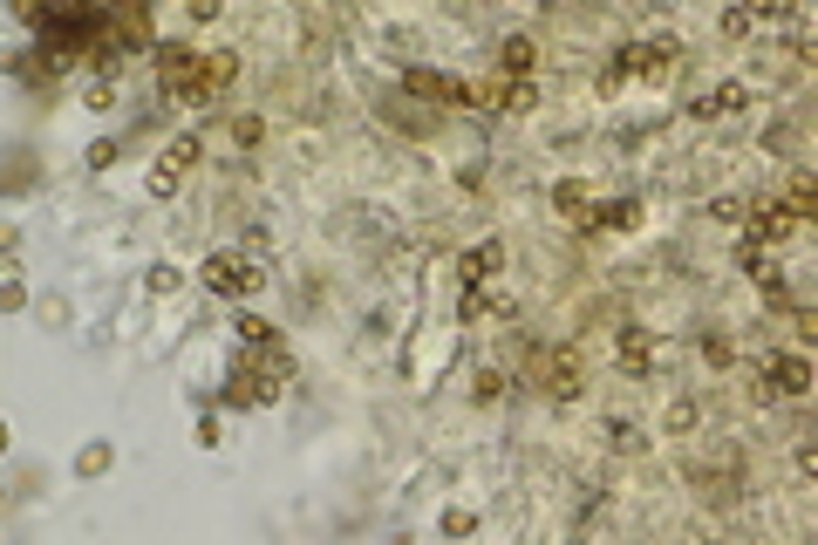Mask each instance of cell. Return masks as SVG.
Returning a JSON list of instances; mask_svg holds the SVG:
<instances>
[{
    "mask_svg": "<svg viewBox=\"0 0 818 545\" xmlns=\"http://www.w3.org/2000/svg\"><path fill=\"white\" fill-rule=\"evenodd\" d=\"M607 444H614L620 457H635V450H641V430H635L628 416H614V423H607Z\"/></svg>",
    "mask_w": 818,
    "mask_h": 545,
    "instance_id": "obj_18",
    "label": "cell"
},
{
    "mask_svg": "<svg viewBox=\"0 0 818 545\" xmlns=\"http://www.w3.org/2000/svg\"><path fill=\"white\" fill-rule=\"evenodd\" d=\"M614 362L628 368V375H648V368H655V341H648V328H620V334H614Z\"/></svg>",
    "mask_w": 818,
    "mask_h": 545,
    "instance_id": "obj_8",
    "label": "cell"
},
{
    "mask_svg": "<svg viewBox=\"0 0 818 545\" xmlns=\"http://www.w3.org/2000/svg\"><path fill=\"white\" fill-rule=\"evenodd\" d=\"M498 266H504V246H498V239H485V246H471V253L457 259V280H464V287H485Z\"/></svg>",
    "mask_w": 818,
    "mask_h": 545,
    "instance_id": "obj_10",
    "label": "cell"
},
{
    "mask_svg": "<svg viewBox=\"0 0 818 545\" xmlns=\"http://www.w3.org/2000/svg\"><path fill=\"white\" fill-rule=\"evenodd\" d=\"M635 218H641V205H635V199H614V205H594V218H587V225H607V232H628Z\"/></svg>",
    "mask_w": 818,
    "mask_h": 545,
    "instance_id": "obj_17",
    "label": "cell"
},
{
    "mask_svg": "<svg viewBox=\"0 0 818 545\" xmlns=\"http://www.w3.org/2000/svg\"><path fill=\"white\" fill-rule=\"evenodd\" d=\"M532 62H539V49H532V34H512V42L498 49V68L504 75H532Z\"/></svg>",
    "mask_w": 818,
    "mask_h": 545,
    "instance_id": "obj_15",
    "label": "cell"
},
{
    "mask_svg": "<svg viewBox=\"0 0 818 545\" xmlns=\"http://www.w3.org/2000/svg\"><path fill=\"white\" fill-rule=\"evenodd\" d=\"M744 103H751V83H716L710 96H695V109H689V116H703V124H710V116H736Z\"/></svg>",
    "mask_w": 818,
    "mask_h": 545,
    "instance_id": "obj_11",
    "label": "cell"
},
{
    "mask_svg": "<svg viewBox=\"0 0 818 545\" xmlns=\"http://www.w3.org/2000/svg\"><path fill=\"white\" fill-rule=\"evenodd\" d=\"M751 28H757V21H751L744 8H730V14H723V34H751Z\"/></svg>",
    "mask_w": 818,
    "mask_h": 545,
    "instance_id": "obj_21",
    "label": "cell"
},
{
    "mask_svg": "<svg viewBox=\"0 0 818 545\" xmlns=\"http://www.w3.org/2000/svg\"><path fill=\"white\" fill-rule=\"evenodd\" d=\"M191 164H199V137H171V150L158 158V171H150V191H158V199H171Z\"/></svg>",
    "mask_w": 818,
    "mask_h": 545,
    "instance_id": "obj_5",
    "label": "cell"
},
{
    "mask_svg": "<svg viewBox=\"0 0 818 545\" xmlns=\"http://www.w3.org/2000/svg\"><path fill=\"white\" fill-rule=\"evenodd\" d=\"M539 388L553 403H573L580 396V362L566 355V348H553V355H539Z\"/></svg>",
    "mask_w": 818,
    "mask_h": 545,
    "instance_id": "obj_7",
    "label": "cell"
},
{
    "mask_svg": "<svg viewBox=\"0 0 818 545\" xmlns=\"http://www.w3.org/2000/svg\"><path fill=\"white\" fill-rule=\"evenodd\" d=\"M512 109V116H525V109H539V89H532V75H512L504 89H485V109Z\"/></svg>",
    "mask_w": 818,
    "mask_h": 545,
    "instance_id": "obj_13",
    "label": "cell"
},
{
    "mask_svg": "<svg viewBox=\"0 0 818 545\" xmlns=\"http://www.w3.org/2000/svg\"><path fill=\"white\" fill-rule=\"evenodd\" d=\"M158 89L178 96V103H199V49L164 42V49H158Z\"/></svg>",
    "mask_w": 818,
    "mask_h": 545,
    "instance_id": "obj_4",
    "label": "cell"
},
{
    "mask_svg": "<svg viewBox=\"0 0 818 545\" xmlns=\"http://www.w3.org/2000/svg\"><path fill=\"white\" fill-rule=\"evenodd\" d=\"M744 218H751V239L757 246H777V239H792V232H798V218L785 212V199H757V205H744Z\"/></svg>",
    "mask_w": 818,
    "mask_h": 545,
    "instance_id": "obj_6",
    "label": "cell"
},
{
    "mask_svg": "<svg viewBox=\"0 0 818 545\" xmlns=\"http://www.w3.org/2000/svg\"><path fill=\"white\" fill-rule=\"evenodd\" d=\"M232 75H240V62H232L225 49L219 55H199V103H212L219 89H232Z\"/></svg>",
    "mask_w": 818,
    "mask_h": 545,
    "instance_id": "obj_12",
    "label": "cell"
},
{
    "mask_svg": "<svg viewBox=\"0 0 818 545\" xmlns=\"http://www.w3.org/2000/svg\"><path fill=\"white\" fill-rule=\"evenodd\" d=\"M682 62V42L676 34H655V42H628L607 68H601V89H620V83H635V75H669Z\"/></svg>",
    "mask_w": 818,
    "mask_h": 545,
    "instance_id": "obj_1",
    "label": "cell"
},
{
    "mask_svg": "<svg viewBox=\"0 0 818 545\" xmlns=\"http://www.w3.org/2000/svg\"><path fill=\"white\" fill-rule=\"evenodd\" d=\"M785 212H792V218H811V212H818V184H811L805 171L785 184Z\"/></svg>",
    "mask_w": 818,
    "mask_h": 545,
    "instance_id": "obj_16",
    "label": "cell"
},
{
    "mask_svg": "<svg viewBox=\"0 0 818 545\" xmlns=\"http://www.w3.org/2000/svg\"><path fill=\"white\" fill-rule=\"evenodd\" d=\"M805 388H811V362H805V355H777V362H771L764 396H805Z\"/></svg>",
    "mask_w": 818,
    "mask_h": 545,
    "instance_id": "obj_9",
    "label": "cell"
},
{
    "mask_svg": "<svg viewBox=\"0 0 818 545\" xmlns=\"http://www.w3.org/2000/svg\"><path fill=\"white\" fill-rule=\"evenodd\" d=\"M478 396H485V403H491V396H504V375H498V368H485V375H478Z\"/></svg>",
    "mask_w": 818,
    "mask_h": 545,
    "instance_id": "obj_22",
    "label": "cell"
},
{
    "mask_svg": "<svg viewBox=\"0 0 818 545\" xmlns=\"http://www.w3.org/2000/svg\"><path fill=\"white\" fill-rule=\"evenodd\" d=\"M792 8H798V0H744V14H751V21H785Z\"/></svg>",
    "mask_w": 818,
    "mask_h": 545,
    "instance_id": "obj_19",
    "label": "cell"
},
{
    "mask_svg": "<svg viewBox=\"0 0 818 545\" xmlns=\"http://www.w3.org/2000/svg\"><path fill=\"white\" fill-rule=\"evenodd\" d=\"M553 205H560L566 218H580V225H587V212H594V191L580 184V178H566V184H553Z\"/></svg>",
    "mask_w": 818,
    "mask_h": 545,
    "instance_id": "obj_14",
    "label": "cell"
},
{
    "mask_svg": "<svg viewBox=\"0 0 818 545\" xmlns=\"http://www.w3.org/2000/svg\"><path fill=\"white\" fill-rule=\"evenodd\" d=\"M403 89H410V96H423V103H450V109H485V89L457 83V75H437V68H410V75H403Z\"/></svg>",
    "mask_w": 818,
    "mask_h": 545,
    "instance_id": "obj_2",
    "label": "cell"
},
{
    "mask_svg": "<svg viewBox=\"0 0 818 545\" xmlns=\"http://www.w3.org/2000/svg\"><path fill=\"white\" fill-rule=\"evenodd\" d=\"M232 137H240V143H259V137H266V124H259V116H240V124H232Z\"/></svg>",
    "mask_w": 818,
    "mask_h": 545,
    "instance_id": "obj_20",
    "label": "cell"
},
{
    "mask_svg": "<svg viewBox=\"0 0 818 545\" xmlns=\"http://www.w3.org/2000/svg\"><path fill=\"white\" fill-rule=\"evenodd\" d=\"M199 272H205V287L225 293V300H246V293H259V280H266V272H259L253 259H240V253H212Z\"/></svg>",
    "mask_w": 818,
    "mask_h": 545,
    "instance_id": "obj_3",
    "label": "cell"
}]
</instances>
